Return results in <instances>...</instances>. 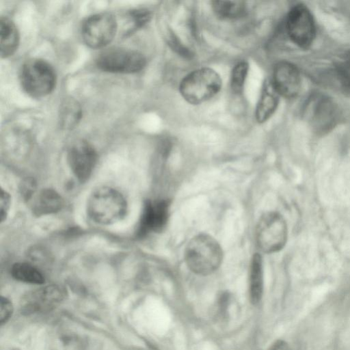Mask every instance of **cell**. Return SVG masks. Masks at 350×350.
<instances>
[{"label": "cell", "instance_id": "cell-1", "mask_svg": "<svg viewBox=\"0 0 350 350\" xmlns=\"http://www.w3.org/2000/svg\"><path fill=\"white\" fill-rule=\"evenodd\" d=\"M185 260L188 268L198 275H208L216 271L223 260L219 243L211 235L199 234L187 243Z\"/></svg>", "mask_w": 350, "mask_h": 350}, {"label": "cell", "instance_id": "cell-2", "mask_svg": "<svg viewBox=\"0 0 350 350\" xmlns=\"http://www.w3.org/2000/svg\"><path fill=\"white\" fill-rule=\"evenodd\" d=\"M127 203L116 189L102 187L94 190L87 203V213L92 221L102 225H110L124 218Z\"/></svg>", "mask_w": 350, "mask_h": 350}, {"label": "cell", "instance_id": "cell-3", "mask_svg": "<svg viewBox=\"0 0 350 350\" xmlns=\"http://www.w3.org/2000/svg\"><path fill=\"white\" fill-rule=\"evenodd\" d=\"M221 86L220 75L211 68L202 67L192 70L182 79L179 92L187 103L198 105L214 97Z\"/></svg>", "mask_w": 350, "mask_h": 350}, {"label": "cell", "instance_id": "cell-4", "mask_svg": "<svg viewBox=\"0 0 350 350\" xmlns=\"http://www.w3.org/2000/svg\"><path fill=\"white\" fill-rule=\"evenodd\" d=\"M20 79L26 93L33 98H42L53 92L57 76L54 68L47 62L33 59L23 65Z\"/></svg>", "mask_w": 350, "mask_h": 350}, {"label": "cell", "instance_id": "cell-5", "mask_svg": "<svg viewBox=\"0 0 350 350\" xmlns=\"http://www.w3.org/2000/svg\"><path fill=\"white\" fill-rule=\"evenodd\" d=\"M287 237V225L280 213L267 212L260 217L256 225L255 239L261 252L271 254L281 250Z\"/></svg>", "mask_w": 350, "mask_h": 350}, {"label": "cell", "instance_id": "cell-6", "mask_svg": "<svg viewBox=\"0 0 350 350\" xmlns=\"http://www.w3.org/2000/svg\"><path fill=\"white\" fill-rule=\"evenodd\" d=\"M118 24L116 17L109 12H100L88 17L81 26L85 43L92 49L103 48L116 36Z\"/></svg>", "mask_w": 350, "mask_h": 350}, {"label": "cell", "instance_id": "cell-7", "mask_svg": "<svg viewBox=\"0 0 350 350\" xmlns=\"http://www.w3.org/2000/svg\"><path fill=\"white\" fill-rule=\"evenodd\" d=\"M146 64V57L143 54L136 51L123 49L105 51L96 59L98 68L113 73L137 72L142 70Z\"/></svg>", "mask_w": 350, "mask_h": 350}, {"label": "cell", "instance_id": "cell-8", "mask_svg": "<svg viewBox=\"0 0 350 350\" xmlns=\"http://www.w3.org/2000/svg\"><path fill=\"white\" fill-rule=\"evenodd\" d=\"M287 33L298 46L308 48L313 42L316 28L313 16L309 9L299 3L289 10L286 21Z\"/></svg>", "mask_w": 350, "mask_h": 350}, {"label": "cell", "instance_id": "cell-9", "mask_svg": "<svg viewBox=\"0 0 350 350\" xmlns=\"http://www.w3.org/2000/svg\"><path fill=\"white\" fill-rule=\"evenodd\" d=\"M65 287L49 284L27 293L21 300V310L27 314L48 312L57 306L66 297Z\"/></svg>", "mask_w": 350, "mask_h": 350}, {"label": "cell", "instance_id": "cell-10", "mask_svg": "<svg viewBox=\"0 0 350 350\" xmlns=\"http://www.w3.org/2000/svg\"><path fill=\"white\" fill-rule=\"evenodd\" d=\"M305 116L315 131L323 133L336 124L338 112L336 105L330 98L316 94L306 103Z\"/></svg>", "mask_w": 350, "mask_h": 350}, {"label": "cell", "instance_id": "cell-11", "mask_svg": "<svg viewBox=\"0 0 350 350\" xmlns=\"http://www.w3.org/2000/svg\"><path fill=\"white\" fill-rule=\"evenodd\" d=\"M170 204L167 200L146 201L140 218L137 237H144L149 233L162 231L168 221Z\"/></svg>", "mask_w": 350, "mask_h": 350}, {"label": "cell", "instance_id": "cell-12", "mask_svg": "<svg viewBox=\"0 0 350 350\" xmlns=\"http://www.w3.org/2000/svg\"><path fill=\"white\" fill-rule=\"evenodd\" d=\"M96 159L95 150L85 141L73 144L68 152V162L70 169L75 177L82 183L86 181L90 176Z\"/></svg>", "mask_w": 350, "mask_h": 350}, {"label": "cell", "instance_id": "cell-13", "mask_svg": "<svg viewBox=\"0 0 350 350\" xmlns=\"http://www.w3.org/2000/svg\"><path fill=\"white\" fill-rule=\"evenodd\" d=\"M271 82L280 96L295 97L301 88V77L297 67L291 62L282 61L274 66Z\"/></svg>", "mask_w": 350, "mask_h": 350}, {"label": "cell", "instance_id": "cell-14", "mask_svg": "<svg viewBox=\"0 0 350 350\" xmlns=\"http://www.w3.org/2000/svg\"><path fill=\"white\" fill-rule=\"evenodd\" d=\"M279 98L271 80L265 81L255 110V118L258 123L267 122L273 115L278 106Z\"/></svg>", "mask_w": 350, "mask_h": 350}, {"label": "cell", "instance_id": "cell-15", "mask_svg": "<svg viewBox=\"0 0 350 350\" xmlns=\"http://www.w3.org/2000/svg\"><path fill=\"white\" fill-rule=\"evenodd\" d=\"M64 200L55 190L46 189L36 196L32 206L33 213L38 216L56 213L62 209Z\"/></svg>", "mask_w": 350, "mask_h": 350}, {"label": "cell", "instance_id": "cell-16", "mask_svg": "<svg viewBox=\"0 0 350 350\" xmlns=\"http://www.w3.org/2000/svg\"><path fill=\"white\" fill-rule=\"evenodd\" d=\"M1 55L7 58L17 50L19 44V34L15 24L7 17L0 20Z\"/></svg>", "mask_w": 350, "mask_h": 350}, {"label": "cell", "instance_id": "cell-17", "mask_svg": "<svg viewBox=\"0 0 350 350\" xmlns=\"http://www.w3.org/2000/svg\"><path fill=\"white\" fill-rule=\"evenodd\" d=\"M263 288L262 258L260 254L253 255L249 274V290L251 301L258 303L262 297Z\"/></svg>", "mask_w": 350, "mask_h": 350}, {"label": "cell", "instance_id": "cell-18", "mask_svg": "<svg viewBox=\"0 0 350 350\" xmlns=\"http://www.w3.org/2000/svg\"><path fill=\"white\" fill-rule=\"evenodd\" d=\"M211 6L215 15L221 19H237L243 17L247 5L243 1H213Z\"/></svg>", "mask_w": 350, "mask_h": 350}, {"label": "cell", "instance_id": "cell-19", "mask_svg": "<svg viewBox=\"0 0 350 350\" xmlns=\"http://www.w3.org/2000/svg\"><path fill=\"white\" fill-rule=\"evenodd\" d=\"M59 116L60 125L63 129L74 128L82 116L80 105L73 98H66L61 105Z\"/></svg>", "mask_w": 350, "mask_h": 350}, {"label": "cell", "instance_id": "cell-20", "mask_svg": "<svg viewBox=\"0 0 350 350\" xmlns=\"http://www.w3.org/2000/svg\"><path fill=\"white\" fill-rule=\"evenodd\" d=\"M12 276L21 282L42 284L44 282L42 273L34 266L27 262L15 263L11 269Z\"/></svg>", "mask_w": 350, "mask_h": 350}, {"label": "cell", "instance_id": "cell-21", "mask_svg": "<svg viewBox=\"0 0 350 350\" xmlns=\"http://www.w3.org/2000/svg\"><path fill=\"white\" fill-rule=\"evenodd\" d=\"M249 64L246 61H240L237 63L231 71L230 87L236 94H241L247 77Z\"/></svg>", "mask_w": 350, "mask_h": 350}, {"label": "cell", "instance_id": "cell-22", "mask_svg": "<svg viewBox=\"0 0 350 350\" xmlns=\"http://www.w3.org/2000/svg\"><path fill=\"white\" fill-rule=\"evenodd\" d=\"M336 75L342 91L350 95V55L337 64Z\"/></svg>", "mask_w": 350, "mask_h": 350}, {"label": "cell", "instance_id": "cell-23", "mask_svg": "<svg viewBox=\"0 0 350 350\" xmlns=\"http://www.w3.org/2000/svg\"><path fill=\"white\" fill-rule=\"evenodd\" d=\"M129 16L133 23L131 32H133L144 25L151 19V12L146 9H137L130 12Z\"/></svg>", "mask_w": 350, "mask_h": 350}, {"label": "cell", "instance_id": "cell-24", "mask_svg": "<svg viewBox=\"0 0 350 350\" xmlns=\"http://www.w3.org/2000/svg\"><path fill=\"white\" fill-rule=\"evenodd\" d=\"M167 42L170 48L183 57L190 59L192 57L193 54L189 49L186 47L172 31H170L167 36Z\"/></svg>", "mask_w": 350, "mask_h": 350}, {"label": "cell", "instance_id": "cell-25", "mask_svg": "<svg viewBox=\"0 0 350 350\" xmlns=\"http://www.w3.org/2000/svg\"><path fill=\"white\" fill-rule=\"evenodd\" d=\"M12 312L13 305L12 301L7 297L2 296L0 301V323L1 325L8 321Z\"/></svg>", "mask_w": 350, "mask_h": 350}, {"label": "cell", "instance_id": "cell-26", "mask_svg": "<svg viewBox=\"0 0 350 350\" xmlns=\"http://www.w3.org/2000/svg\"><path fill=\"white\" fill-rule=\"evenodd\" d=\"M10 206V196L3 189L1 190V202H0V216L1 221L3 222L8 215V210Z\"/></svg>", "mask_w": 350, "mask_h": 350}, {"label": "cell", "instance_id": "cell-27", "mask_svg": "<svg viewBox=\"0 0 350 350\" xmlns=\"http://www.w3.org/2000/svg\"><path fill=\"white\" fill-rule=\"evenodd\" d=\"M35 189L34 183L31 180H27L22 186L21 193L26 199L31 197Z\"/></svg>", "mask_w": 350, "mask_h": 350}, {"label": "cell", "instance_id": "cell-28", "mask_svg": "<svg viewBox=\"0 0 350 350\" xmlns=\"http://www.w3.org/2000/svg\"><path fill=\"white\" fill-rule=\"evenodd\" d=\"M269 350H291V349L284 341L278 340L271 345Z\"/></svg>", "mask_w": 350, "mask_h": 350}, {"label": "cell", "instance_id": "cell-29", "mask_svg": "<svg viewBox=\"0 0 350 350\" xmlns=\"http://www.w3.org/2000/svg\"><path fill=\"white\" fill-rule=\"evenodd\" d=\"M11 350H19V349H11Z\"/></svg>", "mask_w": 350, "mask_h": 350}]
</instances>
